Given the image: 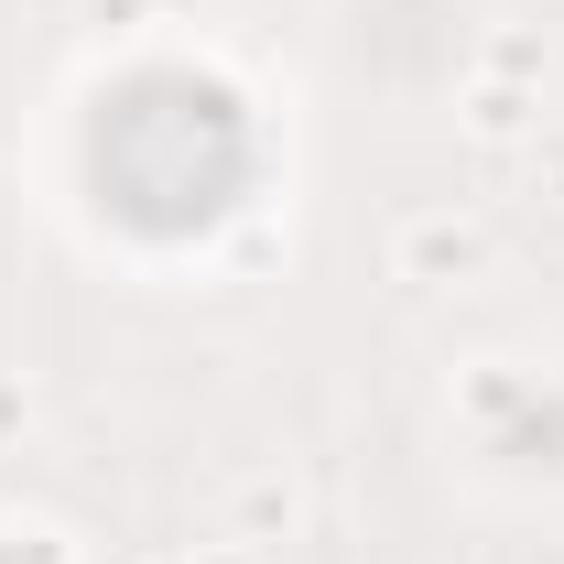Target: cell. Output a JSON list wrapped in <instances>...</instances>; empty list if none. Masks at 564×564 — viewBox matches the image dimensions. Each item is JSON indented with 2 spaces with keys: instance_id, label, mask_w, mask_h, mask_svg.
Segmentation results:
<instances>
[{
  "instance_id": "6da1fadb",
  "label": "cell",
  "mask_w": 564,
  "mask_h": 564,
  "mask_svg": "<svg viewBox=\"0 0 564 564\" xmlns=\"http://www.w3.org/2000/svg\"><path fill=\"white\" fill-rule=\"evenodd\" d=\"M261 185V131L250 98L207 66H131L87 109V196L109 228L152 250H185L250 207Z\"/></svg>"
},
{
  "instance_id": "7a4b0ae2",
  "label": "cell",
  "mask_w": 564,
  "mask_h": 564,
  "mask_svg": "<svg viewBox=\"0 0 564 564\" xmlns=\"http://www.w3.org/2000/svg\"><path fill=\"white\" fill-rule=\"evenodd\" d=\"M489 445L510 467H564V391H499Z\"/></svg>"
},
{
  "instance_id": "3957f363",
  "label": "cell",
  "mask_w": 564,
  "mask_h": 564,
  "mask_svg": "<svg viewBox=\"0 0 564 564\" xmlns=\"http://www.w3.org/2000/svg\"><path fill=\"white\" fill-rule=\"evenodd\" d=\"M0 564H44V554H33V543H0Z\"/></svg>"
}]
</instances>
